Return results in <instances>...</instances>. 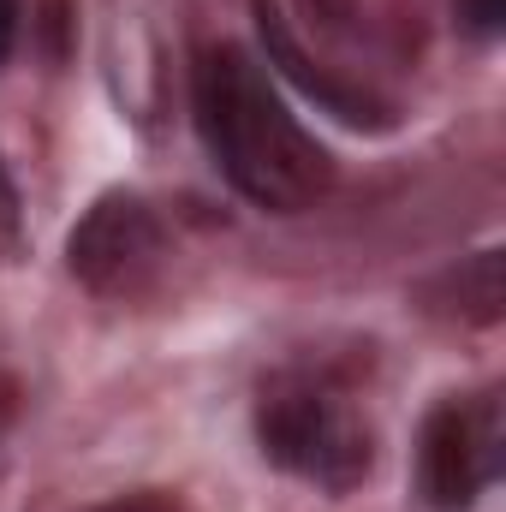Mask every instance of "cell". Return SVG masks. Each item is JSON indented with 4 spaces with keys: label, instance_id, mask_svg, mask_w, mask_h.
<instances>
[{
    "label": "cell",
    "instance_id": "1",
    "mask_svg": "<svg viewBox=\"0 0 506 512\" xmlns=\"http://www.w3.org/2000/svg\"><path fill=\"white\" fill-rule=\"evenodd\" d=\"M191 90H197L203 143L239 197H251L274 215H298L334 185L328 149L286 114V102L274 96V84L262 78V66L245 48L233 42L203 48Z\"/></svg>",
    "mask_w": 506,
    "mask_h": 512
},
{
    "label": "cell",
    "instance_id": "2",
    "mask_svg": "<svg viewBox=\"0 0 506 512\" xmlns=\"http://www.w3.org/2000/svg\"><path fill=\"white\" fill-rule=\"evenodd\" d=\"M256 441L280 471H292V477H304L328 495L358 489L370 477V453H376L364 417L334 387L310 382V376H274L262 387Z\"/></svg>",
    "mask_w": 506,
    "mask_h": 512
},
{
    "label": "cell",
    "instance_id": "3",
    "mask_svg": "<svg viewBox=\"0 0 506 512\" xmlns=\"http://www.w3.org/2000/svg\"><path fill=\"white\" fill-rule=\"evenodd\" d=\"M501 477V399H447L423 423V501L435 512H465Z\"/></svg>",
    "mask_w": 506,
    "mask_h": 512
},
{
    "label": "cell",
    "instance_id": "4",
    "mask_svg": "<svg viewBox=\"0 0 506 512\" xmlns=\"http://www.w3.org/2000/svg\"><path fill=\"white\" fill-rule=\"evenodd\" d=\"M66 262L72 274L102 292V298H131L149 286V274L161 268V221L149 215L143 197L108 191L66 239Z\"/></svg>",
    "mask_w": 506,
    "mask_h": 512
},
{
    "label": "cell",
    "instance_id": "5",
    "mask_svg": "<svg viewBox=\"0 0 506 512\" xmlns=\"http://www.w3.org/2000/svg\"><path fill=\"white\" fill-rule=\"evenodd\" d=\"M251 6H256V30H262V48H268V66H274V72H286L304 96H316V102H322L328 114H340L346 126H370V131L393 126L387 102H376L370 90L340 84L334 72H322V66L298 48V36L286 30V18H280V6H274V0H251Z\"/></svg>",
    "mask_w": 506,
    "mask_h": 512
},
{
    "label": "cell",
    "instance_id": "6",
    "mask_svg": "<svg viewBox=\"0 0 506 512\" xmlns=\"http://www.w3.org/2000/svg\"><path fill=\"white\" fill-rule=\"evenodd\" d=\"M417 298H423V310H429V316L489 328V322H501V310H506V256L501 251L465 256L459 268H447V274L423 280V286H417Z\"/></svg>",
    "mask_w": 506,
    "mask_h": 512
},
{
    "label": "cell",
    "instance_id": "7",
    "mask_svg": "<svg viewBox=\"0 0 506 512\" xmlns=\"http://www.w3.org/2000/svg\"><path fill=\"white\" fill-rule=\"evenodd\" d=\"M459 24H465L471 36H501L506 0H459Z\"/></svg>",
    "mask_w": 506,
    "mask_h": 512
},
{
    "label": "cell",
    "instance_id": "8",
    "mask_svg": "<svg viewBox=\"0 0 506 512\" xmlns=\"http://www.w3.org/2000/svg\"><path fill=\"white\" fill-rule=\"evenodd\" d=\"M18 239V185H12V167L0 155V245Z\"/></svg>",
    "mask_w": 506,
    "mask_h": 512
},
{
    "label": "cell",
    "instance_id": "9",
    "mask_svg": "<svg viewBox=\"0 0 506 512\" xmlns=\"http://www.w3.org/2000/svg\"><path fill=\"white\" fill-rule=\"evenodd\" d=\"M304 6H310L328 30H346V18H352V0H304Z\"/></svg>",
    "mask_w": 506,
    "mask_h": 512
},
{
    "label": "cell",
    "instance_id": "10",
    "mask_svg": "<svg viewBox=\"0 0 506 512\" xmlns=\"http://www.w3.org/2000/svg\"><path fill=\"white\" fill-rule=\"evenodd\" d=\"M12 42H18V0H0V66L12 54Z\"/></svg>",
    "mask_w": 506,
    "mask_h": 512
},
{
    "label": "cell",
    "instance_id": "11",
    "mask_svg": "<svg viewBox=\"0 0 506 512\" xmlns=\"http://www.w3.org/2000/svg\"><path fill=\"white\" fill-rule=\"evenodd\" d=\"M108 512H167L161 501H131V507H108Z\"/></svg>",
    "mask_w": 506,
    "mask_h": 512
},
{
    "label": "cell",
    "instance_id": "12",
    "mask_svg": "<svg viewBox=\"0 0 506 512\" xmlns=\"http://www.w3.org/2000/svg\"><path fill=\"white\" fill-rule=\"evenodd\" d=\"M12 417V382H0V423Z\"/></svg>",
    "mask_w": 506,
    "mask_h": 512
}]
</instances>
